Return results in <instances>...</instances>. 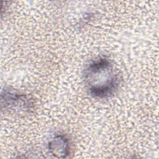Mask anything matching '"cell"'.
I'll use <instances>...</instances> for the list:
<instances>
[{
	"mask_svg": "<svg viewBox=\"0 0 159 159\" xmlns=\"http://www.w3.org/2000/svg\"><path fill=\"white\" fill-rule=\"evenodd\" d=\"M84 79L89 94L102 99L112 94L119 84L118 74L111 61L99 58L93 61L84 70Z\"/></svg>",
	"mask_w": 159,
	"mask_h": 159,
	"instance_id": "cell-1",
	"label": "cell"
},
{
	"mask_svg": "<svg viewBox=\"0 0 159 159\" xmlns=\"http://www.w3.org/2000/svg\"><path fill=\"white\" fill-rule=\"evenodd\" d=\"M48 148L53 156L65 158L69 154V141L63 135H57L49 142Z\"/></svg>",
	"mask_w": 159,
	"mask_h": 159,
	"instance_id": "cell-2",
	"label": "cell"
}]
</instances>
